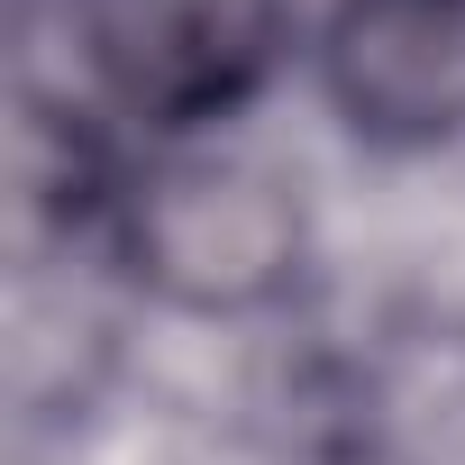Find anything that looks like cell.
<instances>
[{
    "instance_id": "7a4b0ae2",
    "label": "cell",
    "mask_w": 465,
    "mask_h": 465,
    "mask_svg": "<svg viewBox=\"0 0 465 465\" xmlns=\"http://www.w3.org/2000/svg\"><path fill=\"white\" fill-rule=\"evenodd\" d=\"M274 55L283 0H92V64L155 128L238 110L274 74Z\"/></svg>"
},
{
    "instance_id": "6da1fadb",
    "label": "cell",
    "mask_w": 465,
    "mask_h": 465,
    "mask_svg": "<svg viewBox=\"0 0 465 465\" xmlns=\"http://www.w3.org/2000/svg\"><path fill=\"white\" fill-rule=\"evenodd\" d=\"M128 256L192 311H247L292 283L302 210L265 164H164L128 201Z\"/></svg>"
},
{
    "instance_id": "3957f363",
    "label": "cell",
    "mask_w": 465,
    "mask_h": 465,
    "mask_svg": "<svg viewBox=\"0 0 465 465\" xmlns=\"http://www.w3.org/2000/svg\"><path fill=\"white\" fill-rule=\"evenodd\" d=\"M356 137L429 146L465 128V0H338L320 46Z\"/></svg>"
}]
</instances>
